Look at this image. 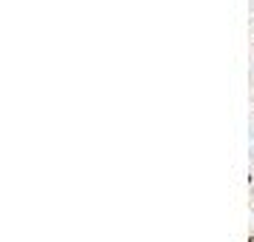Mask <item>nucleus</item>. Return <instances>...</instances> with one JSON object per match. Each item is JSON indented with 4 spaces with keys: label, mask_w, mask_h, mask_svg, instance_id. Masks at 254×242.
I'll return each mask as SVG.
<instances>
[{
    "label": "nucleus",
    "mask_w": 254,
    "mask_h": 242,
    "mask_svg": "<svg viewBox=\"0 0 254 242\" xmlns=\"http://www.w3.org/2000/svg\"><path fill=\"white\" fill-rule=\"evenodd\" d=\"M246 242H254V231H252V234H249V240H246Z\"/></svg>",
    "instance_id": "nucleus-1"
},
{
    "label": "nucleus",
    "mask_w": 254,
    "mask_h": 242,
    "mask_svg": "<svg viewBox=\"0 0 254 242\" xmlns=\"http://www.w3.org/2000/svg\"><path fill=\"white\" fill-rule=\"evenodd\" d=\"M252 202H254V185H252Z\"/></svg>",
    "instance_id": "nucleus-2"
}]
</instances>
